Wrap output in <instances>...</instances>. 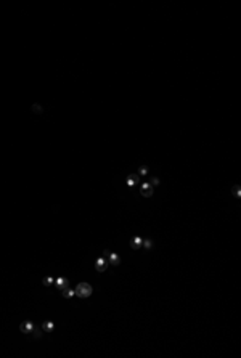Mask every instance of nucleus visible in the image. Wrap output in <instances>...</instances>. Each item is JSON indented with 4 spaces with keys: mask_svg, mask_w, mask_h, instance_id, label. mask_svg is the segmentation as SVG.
I'll list each match as a JSON object with an SVG mask.
<instances>
[{
    "mask_svg": "<svg viewBox=\"0 0 241 358\" xmlns=\"http://www.w3.org/2000/svg\"><path fill=\"white\" fill-rule=\"evenodd\" d=\"M74 292H76L77 297H81V299H87V297H90V295H92L93 287H92L90 284H88V283L82 281V283H79V284L76 286Z\"/></svg>",
    "mask_w": 241,
    "mask_h": 358,
    "instance_id": "1",
    "label": "nucleus"
},
{
    "mask_svg": "<svg viewBox=\"0 0 241 358\" xmlns=\"http://www.w3.org/2000/svg\"><path fill=\"white\" fill-rule=\"evenodd\" d=\"M108 260H106V257H98L97 260H95V270L98 271V273H103V271H106V268H108Z\"/></svg>",
    "mask_w": 241,
    "mask_h": 358,
    "instance_id": "2",
    "label": "nucleus"
},
{
    "mask_svg": "<svg viewBox=\"0 0 241 358\" xmlns=\"http://www.w3.org/2000/svg\"><path fill=\"white\" fill-rule=\"evenodd\" d=\"M34 328H36V326H34V323H32V321H23V323L19 325V331L23 332V334H31Z\"/></svg>",
    "mask_w": 241,
    "mask_h": 358,
    "instance_id": "3",
    "label": "nucleus"
},
{
    "mask_svg": "<svg viewBox=\"0 0 241 358\" xmlns=\"http://www.w3.org/2000/svg\"><path fill=\"white\" fill-rule=\"evenodd\" d=\"M68 284H69V280H68V278L60 276V278H57V280H55V286H57V287L60 289V291L66 289V287H68Z\"/></svg>",
    "mask_w": 241,
    "mask_h": 358,
    "instance_id": "4",
    "label": "nucleus"
},
{
    "mask_svg": "<svg viewBox=\"0 0 241 358\" xmlns=\"http://www.w3.org/2000/svg\"><path fill=\"white\" fill-rule=\"evenodd\" d=\"M108 263H111L113 267H117V265L121 263L119 255H117L116 252H109V254H108Z\"/></svg>",
    "mask_w": 241,
    "mask_h": 358,
    "instance_id": "5",
    "label": "nucleus"
},
{
    "mask_svg": "<svg viewBox=\"0 0 241 358\" xmlns=\"http://www.w3.org/2000/svg\"><path fill=\"white\" fill-rule=\"evenodd\" d=\"M142 196H145V198L153 196V188H151L150 183H142Z\"/></svg>",
    "mask_w": 241,
    "mask_h": 358,
    "instance_id": "6",
    "label": "nucleus"
},
{
    "mask_svg": "<svg viewBox=\"0 0 241 358\" xmlns=\"http://www.w3.org/2000/svg\"><path fill=\"white\" fill-rule=\"evenodd\" d=\"M138 180H140V175H138V174H130V175L127 177L126 183H127L129 186H133V185L138 183Z\"/></svg>",
    "mask_w": 241,
    "mask_h": 358,
    "instance_id": "7",
    "label": "nucleus"
},
{
    "mask_svg": "<svg viewBox=\"0 0 241 358\" xmlns=\"http://www.w3.org/2000/svg\"><path fill=\"white\" fill-rule=\"evenodd\" d=\"M53 329H55L53 321H43V323H42V331H43V332H52Z\"/></svg>",
    "mask_w": 241,
    "mask_h": 358,
    "instance_id": "8",
    "label": "nucleus"
},
{
    "mask_svg": "<svg viewBox=\"0 0 241 358\" xmlns=\"http://www.w3.org/2000/svg\"><path fill=\"white\" fill-rule=\"evenodd\" d=\"M142 243H143L142 238H140V236H135V238L130 241V247H132V249H140V247H142Z\"/></svg>",
    "mask_w": 241,
    "mask_h": 358,
    "instance_id": "9",
    "label": "nucleus"
},
{
    "mask_svg": "<svg viewBox=\"0 0 241 358\" xmlns=\"http://www.w3.org/2000/svg\"><path fill=\"white\" fill-rule=\"evenodd\" d=\"M63 295H64L66 299H71V297H74V295H76V292H74V289H71V287L68 286L66 289H63Z\"/></svg>",
    "mask_w": 241,
    "mask_h": 358,
    "instance_id": "10",
    "label": "nucleus"
},
{
    "mask_svg": "<svg viewBox=\"0 0 241 358\" xmlns=\"http://www.w3.org/2000/svg\"><path fill=\"white\" fill-rule=\"evenodd\" d=\"M52 284H55V278L53 276L43 278V286H52Z\"/></svg>",
    "mask_w": 241,
    "mask_h": 358,
    "instance_id": "11",
    "label": "nucleus"
},
{
    "mask_svg": "<svg viewBox=\"0 0 241 358\" xmlns=\"http://www.w3.org/2000/svg\"><path fill=\"white\" fill-rule=\"evenodd\" d=\"M142 246H143L145 249H151V247H153V243H151V239H143Z\"/></svg>",
    "mask_w": 241,
    "mask_h": 358,
    "instance_id": "12",
    "label": "nucleus"
},
{
    "mask_svg": "<svg viewBox=\"0 0 241 358\" xmlns=\"http://www.w3.org/2000/svg\"><path fill=\"white\" fill-rule=\"evenodd\" d=\"M146 174H148V169L145 167V166L138 169V175H146Z\"/></svg>",
    "mask_w": 241,
    "mask_h": 358,
    "instance_id": "13",
    "label": "nucleus"
},
{
    "mask_svg": "<svg viewBox=\"0 0 241 358\" xmlns=\"http://www.w3.org/2000/svg\"><path fill=\"white\" fill-rule=\"evenodd\" d=\"M150 185H151V186H153V185H159V178H158V177H154L153 180H151V183H150Z\"/></svg>",
    "mask_w": 241,
    "mask_h": 358,
    "instance_id": "14",
    "label": "nucleus"
},
{
    "mask_svg": "<svg viewBox=\"0 0 241 358\" xmlns=\"http://www.w3.org/2000/svg\"><path fill=\"white\" fill-rule=\"evenodd\" d=\"M32 109H34L36 112H42V108H40V106H37V105H34V106H32Z\"/></svg>",
    "mask_w": 241,
    "mask_h": 358,
    "instance_id": "15",
    "label": "nucleus"
},
{
    "mask_svg": "<svg viewBox=\"0 0 241 358\" xmlns=\"http://www.w3.org/2000/svg\"><path fill=\"white\" fill-rule=\"evenodd\" d=\"M235 196H241V193H239V186H235Z\"/></svg>",
    "mask_w": 241,
    "mask_h": 358,
    "instance_id": "16",
    "label": "nucleus"
}]
</instances>
